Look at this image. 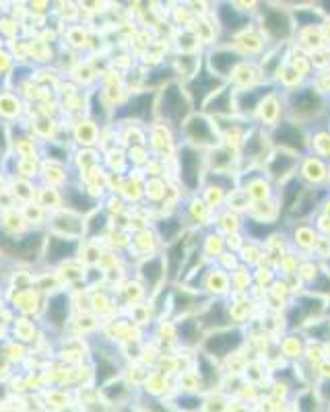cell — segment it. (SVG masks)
Segmentation results:
<instances>
[{
	"label": "cell",
	"instance_id": "cell-20",
	"mask_svg": "<svg viewBox=\"0 0 330 412\" xmlns=\"http://www.w3.org/2000/svg\"><path fill=\"white\" fill-rule=\"evenodd\" d=\"M233 87L227 83L221 87L202 108V114H207L213 120H233L235 118V106H233Z\"/></svg>",
	"mask_w": 330,
	"mask_h": 412
},
{
	"label": "cell",
	"instance_id": "cell-15",
	"mask_svg": "<svg viewBox=\"0 0 330 412\" xmlns=\"http://www.w3.org/2000/svg\"><path fill=\"white\" fill-rule=\"evenodd\" d=\"M285 120V97H283V91H279L276 87L262 99L258 112H256V118H254V124H258L260 128L264 130H272L279 122Z\"/></svg>",
	"mask_w": 330,
	"mask_h": 412
},
{
	"label": "cell",
	"instance_id": "cell-29",
	"mask_svg": "<svg viewBox=\"0 0 330 412\" xmlns=\"http://www.w3.org/2000/svg\"><path fill=\"white\" fill-rule=\"evenodd\" d=\"M194 361H196V375H198L200 385H204L207 389H213L215 385H219V381H221L219 363L215 359H211L209 354H204L202 350L196 352Z\"/></svg>",
	"mask_w": 330,
	"mask_h": 412
},
{
	"label": "cell",
	"instance_id": "cell-2",
	"mask_svg": "<svg viewBox=\"0 0 330 412\" xmlns=\"http://www.w3.org/2000/svg\"><path fill=\"white\" fill-rule=\"evenodd\" d=\"M254 25L264 36L268 46H289L295 38V23L291 9L279 3H260Z\"/></svg>",
	"mask_w": 330,
	"mask_h": 412
},
{
	"label": "cell",
	"instance_id": "cell-7",
	"mask_svg": "<svg viewBox=\"0 0 330 412\" xmlns=\"http://www.w3.org/2000/svg\"><path fill=\"white\" fill-rule=\"evenodd\" d=\"M274 151L268 130L260 128L258 124H250L246 141L239 151V161H241V171L244 169H262L270 153Z\"/></svg>",
	"mask_w": 330,
	"mask_h": 412
},
{
	"label": "cell",
	"instance_id": "cell-31",
	"mask_svg": "<svg viewBox=\"0 0 330 412\" xmlns=\"http://www.w3.org/2000/svg\"><path fill=\"white\" fill-rule=\"evenodd\" d=\"M182 233H184V219L178 217V215H165V219H161L157 223V237L165 245H172V243L180 241Z\"/></svg>",
	"mask_w": 330,
	"mask_h": 412
},
{
	"label": "cell",
	"instance_id": "cell-36",
	"mask_svg": "<svg viewBox=\"0 0 330 412\" xmlns=\"http://www.w3.org/2000/svg\"><path fill=\"white\" fill-rule=\"evenodd\" d=\"M229 278H231V295H248L254 284V274H252V268L239 264L233 272H229Z\"/></svg>",
	"mask_w": 330,
	"mask_h": 412
},
{
	"label": "cell",
	"instance_id": "cell-21",
	"mask_svg": "<svg viewBox=\"0 0 330 412\" xmlns=\"http://www.w3.org/2000/svg\"><path fill=\"white\" fill-rule=\"evenodd\" d=\"M235 91H244V89H252V87H258L262 85V75H260V69H258V62L256 60H244L237 64V69L233 71V75L229 77L227 81Z\"/></svg>",
	"mask_w": 330,
	"mask_h": 412
},
{
	"label": "cell",
	"instance_id": "cell-39",
	"mask_svg": "<svg viewBox=\"0 0 330 412\" xmlns=\"http://www.w3.org/2000/svg\"><path fill=\"white\" fill-rule=\"evenodd\" d=\"M324 359H326V361L330 359V342H328V344H324Z\"/></svg>",
	"mask_w": 330,
	"mask_h": 412
},
{
	"label": "cell",
	"instance_id": "cell-17",
	"mask_svg": "<svg viewBox=\"0 0 330 412\" xmlns=\"http://www.w3.org/2000/svg\"><path fill=\"white\" fill-rule=\"evenodd\" d=\"M297 178L303 182L305 188H326L328 182V163L322 161L320 157L307 153L299 159L297 167Z\"/></svg>",
	"mask_w": 330,
	"mask_h": 412
},
{
	"label": "cell",
	"instance_id": "cell-14",
	"mask_svg": "<svg viewBox=\"0 0 330 412\" xmlns=\"http://www.w3.org/2000/svg\"><path fill=\"white\" fill-rule=\"evenodd\" d=\"M221 44L231 46L244 60H258L268 50V44H266L264 36L258 32V27L254 23L248 29H244L241 34L233 36L229 42H221Z\"/></svg>",
	"mask_w": 330,
	"mask_h": 412
},
{
	"label": "cell",
	"instance_id": "cell-35",
	"mask_svg": "<svg viewBox=\"0 0 330 412\" xmlns=\"http://www.w3.org/2000/svg\"><path fill=\"white\" fill-rule=\"evenodd\" d=\"M309 153L330 165V128H318L309 132Z\"/></svg>",
	"mask_w": 330,
	"mask_h": 412
},
{
	"label": "cell",
	"instance_id": "cell-4",
	"mask_svg": "<svg viewBox=\"0 0 330 412\" xmlns=\"http://www.w3.org/2000/svg\"><path fill=\"white\" fill-rule=\"evenodd\" d=\"M248 340V328L241 326H225L221 330H213L204 336L200 350L215 359L217 363L225 361L233 352L241 350Z\"/></svg>",
	"mask_w": 330,
	"mask_h": 412
},
{
	"label": "cell",
	"instance_id": "cell-16",
	"mask_svg": "<svg viewBox=\"0 0 330 412\" xmlns=\"http://www.w3.org/2000/svg\"><path fill=\"white\" fill-rule=\"evenodd\" d=\"M328 194L330 192L326 188H320V190L318 188H305L303 194L299 196V200L295 202V206L289 210L287 219L291 223H307V219L314 217L322 208V204L328 198Z\"/></svg>",
	"mask_w": 330,
	"mask_h": 412
},
{
	"label": "cell",
	"instance_id": "cell-26",
	"mask_svg": "<svg viewBox=\"0 0 330 412\" xmlns=\"http://www.w3.org/2000/svg\"><path fill=\"white\" fill-rule=\"evenodd\" d=\"M293 46H297L299 50H303L305 54H316L326 50V40L322 34V25L320 27H305V29H295V38H293Z\"/></svg>",
	"mask_w": 330,
	"mask_h": 412
},
{
	"label": "cell",
	"instance_id": "cell-18",
	"mask_svg": "<svg viewBox=\"0 0 330 412\" xmlns=\"http://www.w3.org/2000/svg\"><path fill=\"white\" fill-rule=\"evenodd\" d=\"M207 157V171L211 173H233L237 175L241 171V161H239V153L219 145L211 151L204 153Z\"/></svg>",
	"mask_w": 330,
	"mask_h": 412
},
{
	"label": "cell",
	"instance_id": "cell-30",
	"mask_svg": "<svg viewBox=\"0 0 330 412\" xmlns=\"http://www.w3.org/2000/svg\"><path fill=\"white\" fill-rule=\"evenodd\" d=\"M176 332H178V338L180 342L186 346V348H200L207 332L200 328L198 319L196 317H184V319H178L176 324Z\"/></svg>",
	"mask_w": 330,
	"mask_h": 412
},
{
	"label": "cell",
	"instance_id": "cell-6",
	"mask_svg": "<svg viewBox=\"0 0 330 412\" xmlns=\"http://www.w3.org/2000/svg\"><path fill=\"white\" fill-rule=\"evenodd\" d=\"M184 134V145H190L200 151H211L221 145V134L217 122L202 112H194L180 130Z\"/></svg>",
	"mask_w": 330,
	"mask_h": 412
},
{
	"label": "cell",
	"instance_id": "cell-40",
	"mask_svg": "<svg viewBox=\"0 0 330 412\" xmlns=\"http://www.w3.org/2000/svg\"><path fill=\"white\" fill-rule=\"evenodd\" d=\"M326 190L330 192V165H328V182H326Z\"/></svg>",
	"mask_w": 330,
	"mask_h": 412
},
{
	"label": "cell",
	"instance_id": "cell-32",
	"mask_svg": "<svg viewBox=\"0 0 330 412\" xmlns=\"http://www.w3.org/2000/svg\"><path fill=\"white\" fill-rule=\"evenodd\" d=\"M287 66L293 69L303 81L309 83V77H311V60H309V54H305L303 50H299L297 46L289 44V50H287Z\"/></svg>",
	"mask_w": 330,
	"mask_h": 412
},
{
	"label": "cell",
	"instance_id": "cell-22",
	"mask_svg": "<svg viewBox=\"0 0 330 412\" xmlns=\"http://www.w3.org/2000/svg\"><path fill=\"white\" fill-rule=\"evenodd\" d=\"M155 101H157V93L151 91H143V93H134L128 104L124 106V114L126 118H132L137 122H147L151 118V114H155Z\"/></svg>",
	"mask_w": 330,
	"mask_h": 412
},
{
	"label": "cell",
	"instance_id": "cell-8",
	"mask_svg": "<svg viewBox=\"0 0 330 412\" xmlns=\"http://www.w3.org/2000/svg\"><path fill=\"white\" fill-rule=\"evenodd\" d=\"M268 136L274 149H283L299 157L309 153V132L287 118L279 122L272 130H268Z\"/></svg>",
	"mask_w": 330,
	"mask_h": 412
},
{
	"label": "cell",
	"instance_id": "cell-1",
	"mask_svg": "<svg viewBox=\"0 0 330 412\" xmlns=\"http://www.w3.org/2000/svg\"><path fill=\"white\" fill-rule=\"evenodd\" d=\"M285 118L299 124L307 132L330 128V101L328 97L303 85L295 91H285Z\"/></svg>",
	"mask_w": 330,
	"mask_h": 412
},
{
	"label": "cell",
	"instance_id": "cell-25",
	"mask_svg": "<svg viewBox=\"0 0 330 412\" xmlns=\"http://www.w3.org/2000/svg\"><path fill=\"white\" fill-rule=\"evenodd\" d=\"M305 346H307V338L303 336V332L299 330H287L281 338H279V354L289 359V361H299L305 354Z\"/></svg>",
	"mask_w": 330,
	"mask_h": 412
},
{
	"label": "cell",
	"instance_id": "cell-13",
	"mask_svg": "<svg viewBox=\"0 0 330 412\" xmlns=\"http://www.w3.org/2000/svg\"><path fill=\"white\" fill-rule=\"evenodd\" d=\"M274 89V85H268V83H262L258 87H252V89H244V91H235L233 93V106H235V118L241 120V122H248L252 124L254 118H256V112L262 104V99Z\"/></svg>",
	"mask_w": 330,
	"mask_h": 412
},
{
	"label": "cell",
	"instance_id": "cell-10",
	"mask_svg": "<svg viewBox=\"0 0 330 412\" xmlns=\"http://www.w3.org/2000/svg\"><path fill=\"white\" fill-rule=\"evenodd\" d=\"M299 155L283 151V149H274L270 153V157L266 159L262 171L264 175L270 180V184L274 188H279L281 184H285L287 180H291L293 175H297V167H299Z\"/></svg>",
	"mask_w": 330,
	"mask_h": 412
},
{
	"label": "cell",
	"instance_id": "cell-34",
	"mask_svg": "<svg viewBox=\"0 0 330 412\" xmlns=\"http://www.w3.org/2000/svg\"><path fill=\"white\" fill-rule=\"evenodd\" d=\"M200 252H202V256H204L211 264H215V262L221 258V254L225 252V235H221L217 229H211V231L204 235V239H202Z\"/></svg>",
	"mask_w": 330,
	"mask_h": 412
},
{
	"label": "cell",
	"instance_id": "cell-9",
	"mask_svg": "<svg viewBox=\"0 0 330 412\" xmlns=\"http://www.w3.org/2000/svg\"><path fill=\"white\" fill-rule=\"evenodd\" d=\"M182 85H184V91H186V95H188L192 108L198 110V112H202L204 104H207L221 87H225L227 83L221 81L219 77H215L213 73H209V71L204 69V71H200L194 79H190V81H186V83H182Z\"/></svg>",
	"mask_w": 330,
	"mask_h": 412
},
{
	"label": "cell",
	"instance_id": "cell-41",
	"mask_svg": "<svg viewBox=\"0 0 330 412\" xmlns=\"http://www.w3.org/2000/svg\"><path fill=\"white\" fill-rule=\"evenodd\" d=\"M326 317H330V301H328V313H326Z\"/></svg>",
	"mask_w": 330,
	"mask_h": 412
},
{
	"label": "cell",
	"instance_id": "cell-3",
	"mask_svg": "<svg viewBox=\"0 0 330 412\" xmlns=\"http://www.w3.org/2000/svg\"><path fill=\"white\" fill-rule=\"evenodd\" d=\"M192 110L194 108L180 81H174L157 91L155 116L161 120V124L169 126L172 130H182L184 122L194 114Z\"/></svg>",
	"mask_w": 330,
	"mask_h": 412
},
{
	"label": "cell",
	"instance_id": "cell-12",
	"mask_svg": "<svg viewBox=\"0 0 330 412\" xmlns=\"http://www.w3.org/2000/svg\"><path fill=\"white\" fill-rule=\"evenodd\" d=\"M239 190L250 198V202H266L276 196V188L270 184V180L264 175L262 169H244L237 175Z\"/></svg>",
	"mask_w": 330,
	"mask_h": 412
},
{
	"label": "cell",
	"instance_id": "cell-37",
	"mask_svg": "<svg viewBox=\"0 0 330 412\" xmlns=\"http://www.w3.org/2000/svg\"><path fill=\"white\" fill-rule=\"evenodd\" d=\"M250 206H252V202H250V198L244 194V190H233L231 194H227V200H225V208L227 210H231V213H235V215H246L248 210H250Z\"/></svg>",
	"mask_w": 330,
	"mask_h": 412
},
{
	"label": "cell",
	"instance_id": "cell-24",
	"mask_svg": "<svg viewBox=\"0 0 330 412\" xmlns=\"http://www.w3.org/2000/svg\"><path fill=\"white\" fill-rule=\"evenodd\" d=\"M254 311V301L248 295H231V299H227V319L229 326H241L246 328V324L250 322Z\"/></svg>",
	"mask_w": 330,
	"mask_h": 412
},
{
	"label": "cell",
	"instance_id": "cell-28",
	"mask_svg": "<svg viewBox=\"0 0 330 412\" xmlns=\"http://www.w3.org/2000/svg\"><path fill=\"white\" fill-rule=\"evenodd\" d=\"M79 250V241L71 239V237H62V235H52L48 237V260L50 262H69L77 256Z\"/></svg>",
	"mask_w": 330,
	"mask_h": 412
},
{
	"label": "cell",
	"instance_id": "cell-38",
	"mask_svg": "<svg viewBox=\"0 0 330 412\" xmlns=\"http://www.w3.org/2000/svg\"><path fill=\"white\" fill-rule=\"evenodd\" d=\"M322 34H324L326 46L330 48V17H328V19H324V23H322Z\"/></svg>",
	"mask_w": 330,
	"mask_h": 412
},
{
	"label": "cell",
	"instance_id": "cell-11",
	"mask_svg": "<svg viewBox=\"0 0 330 412\" xmlns=\"http://www.w3.org/2000/svg\"><path fill=\"white\" fill-rule=\"evenodd\" d=\"M244 62V58L227 44H217L213 48H209L207 56H204V66L209 73H213L215 77H219L221 81H229V77L233 75V71L237 69V64Z\"/></svg>",
	"mask_w": 330,
	"mask_h": 412
},
{
	"label": "cell",
	"instance_id": "cell-19",
	"mask_svg": "<svg viewBox=\"0 0 330 412\" xmlns=\"http://www.w3.org/2000/svg\"><path fill=\"white\" fill-rule=\"evenodd\" d=\"M285 235L289 239V245L295 247L301 258H311V252L320 239V233L309 223H291V229Z\"/></svg>",
	"mask_w": 330,
	"mask_h": 412
},
{
	"label": "cell",
	"instance_id": "cell-27",
	"mask_svg": "<svg viewBox=\"0 0 330 412\" xmlns=\"http://www.w3.org/2000/svg\"><path fill=\"white\" fill-rule=\"evenodd\" d=\"M281 204L276 200V196L272 200L266 202H254L250 206V210L246 213V219L252 223H262V225H276L281 219Z\"/></svg>",
	"mask_w": 330,
	"mask_h": 412
},
{
	"label": "cell",
	"instance_id": "cell-5",
	"mask_svg": "<svg viewBox=\"0 0 330 412\" xmlns=\"http://www.w3.org/2000/svg\"><path fill=\"white\" fill-rule=\"evenodd\" d=\"M207 175V157L204 151L194 149L190 145H180L178 149V180L186 192L198 196Z\"/></svg>",
	"mask_w": 330,
	"mask_h": 412
},
{
	"label": "cell",
	"instance_id": "cell-33",
	"mask_svg": "<svg viewBox=\"0 0 330 412\" xmlns=\"http://www.w3.org/2000/svg\"><path fill=\"white\" fill-rule=\"evenodd\" d=\"M215 229L221 233V235H233V233H244V221L239 215L227 210V208H221L217 215H215Z\"/></svg>",
	"mask_w": 330,
	"mask_h": 412
},
{
	"label": "cell",
	"instance_id": "cell-23",
	"mask_svg": "<svg viewBox=\"0 0 330 412\" xmlns=\"http://www.w3.org/2000/svg\"><path fill=\"white\" fill-rule=\"evenodd\" d=\"M141 276L145 278V282L151 287L153 293H157L161 289V284L167 280V272H165V260L161 254H153L147 256L141 264Z\"/></svg>",
	"mask_w": 330,
	"mask_h": 412
}]
</instances>
